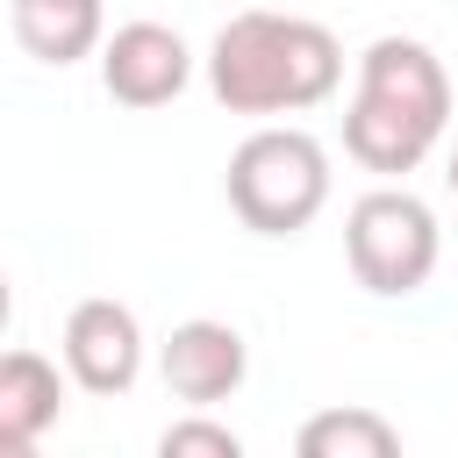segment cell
<instances>
[{
	"label": "cell",
	"instance_id": "7a4b0ae2",
	"mask_svg": "<svg viewBox=\"0 0 458 458\" xmlns=\"http://www.w3.org/2000/svg\"><path fill=\"white\" fill-rule=\"evenodd\" d=\"M451 129V72L422 36H372L344 107V150L365 172H415Z\"/></svg>",
	"mask_w": 458,
	"mask_h": 458
},
{
	"label": "cell",
	"instance_id": "5b68a950",
	"mask_svg": "<svg viewBox=\"0 0 458 458\" xmlns=\"http://www.w3.org/2000/svg\"><path fill=\"white\" fill-rule=\"evenodd\" d=\"M57 351H64L72 386H86V394H129L136 372H143V322L114 293H86L64 315V344Z\"/></svg>",
	"mask_w": 458,
	"mask_h": 458
},
{
	"label": "cell",
	"instance_id": "6da1fadb",
	"mask_svg": "<svg viewBox=\"0 0 458 458\" xmlns=\"http://www.w3.org/2000/svg\"><path fill=\"white\" fill-rule=\"evenodd\" d=\"M344 79V43L279 7H243L208 43V93L229 114H301L322 107Z\"/></svg>",
	"mask_w": 458,
	"mask_h": 458
},
{
	"label": "cell",
	"instance_id": "4fadbf2b",
	"mask_svg": "<svg viewBox=\"0 0 458 458\" xmlns=\"http://www.w3.org/2000/svg\"><path fill=\"white\" fill-rule=\"evenodd\" d=\"M444 179H451V193H458V143H451V165H444Z\"/></svg>",
	"mask_w": 458,
	"mask_h": 458
},
{
	"label": "cell",
	"instance_id": "9c48e42d",
	"mask_svg": "<svg viewBox=\"0 0 458 458\" xmlns=\"http://www.w3.org/2000/svg\"><path fill=\"white\" fill-rule=\"evenodd\" d=\"M64 379L72 372H57L43 351H7L0 358V437L43 444V429H57L64 415Z\"/></svg>",
	"mask_w": 458,
	"mask_h": 458
},
{
	"label": "cell",
	"instance_id": "3957f363",
	"mask_svg": "<svg viewBox=\"0 0 458 458\" xmlns=\"http://www.w3.org/2000/svg\"><path fill=\"white\" fill-rule=\"evenodd\" d=\"M222 193L243 229L258 236H301L329 208V150L293 122H258L222 172Z\"/></svg>",
	"mask_w": 458,
	"mask_h": 458
},
{
	"label": "cell",
	"instance_id": "8992f818",
	"mask_svg": "<svg viewBox=\"0 0 458 458\" xmlns=\"http://www.w3.org/2000/svg\"><path fill=\"white\" fill-rule=\"evenodd\" d=\"M186 79H193V50H186L179 29H165V21H122V29H107V43H100V86H107V100H122V107H165V100L186 93Z\"/></svg>",
	"mask_w": 458,
	"mask_h": 458
},
{
	"label": "cell",
	"instance_id": "8fae6325",
	"mask_svg": "<svg viewBox=\"0 0 458 458\" xmlns=\"http://www.w3.org/2000/svg\"><path fill=\"white\" fill-rule=\"evenodd\" d=\"M157 458H243V437L229 422H215L208 408H193L157 437Z\"/></svg>",
	"mask_w": 458,
	"mask_h": 458
},
{
	"label": "cell",
	"instance_id": "7c38bea8",
	"mask_svg": "<svg viewBox=\"0 0 458 458\" xmlns=\"http://www.w3.org/2000/svg\"><path fill=\"white\" fill-rule=\"evenodd\" d=\"M0 458H43L36 437H0Z\"/></svg>",
	"mask_w": 458,
	"mask_h": 458
},
{
	"label": "cell",
	"instance_id": "277c9868",
	"mask_svg": "<svg viewBox=\"0 0 458 458\" xmlns=\"http://www.w3.org/2000/svg\"><path fill=\"white\" fill-rule=\"evenodd\" d=\"M344 258H351V279L379 301H401L415 286H429L437 258H444V229L429 215L422 193L408 186H372L351 200L344 215Z\"/></svg>",
	"mask_w": 458,
	"mask_h": 458
},
{
	"label": "cell",
	"instance_id": "ba28073f",
	"mask_svg": "<svg viewBox=\"0 0 458 458\" xmlns=\"http://www.w3.org/2000/svg\"><path fill=\"white\" fill-rule=\"evenodd\" d=\"M14 43L36 64H79L107 43V7L100 0H7Z\"/></svg>",
	"mask_w": 458,
	"mask_h": 458
},
{
	"label": "cell",
	"instance_id": "30bf717a",
	"mask_svg": "<svg viewBox=\"0 0 458 458\" xmlns=\"http://www.w3.org/2000/svg\"><path fill=\"white\" fill-rule=\"evenodd\" d=\"M293 458H401V429L379 408L336 401V408H315L293 429Z\"/></svg>",
	"mask_w": 458,
	"mask_h": 458
},
{
	"label": "cell",
	"instance_id": "52a82bcc",
	"mask_svg": "<svg viewBox=\"0 0 458 458\" xmlns=\"http://www.w3.org/2000/svg\"><path fill=\"white\" fill-rule=\"evenodd\" d=\"M157 372H165V386H172L179 401L215 408V401H229V394L243 386V372H250V344H243V329H236V322L193 315V322H179V329L165 336Z\"/></svg>",
	"mask_w": 458,
	"mask_h": 458
}]
</instances>
